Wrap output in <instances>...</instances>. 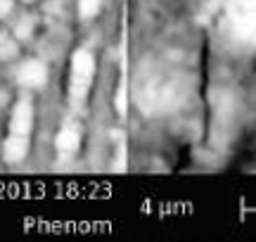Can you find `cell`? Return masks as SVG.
<instances>
[{"label": "cell", "instance_id": "1", "mask_svg": "<svg viewBox=\"0 0 256 242\" xmlns=\"http://www.w3.org/2000/svg\"><path fill=\"white\" fill-rule=\"evenodd\" d=\"M17 2H24V5H31V2H38V0H17Z\"/></svg>", "mask_w": 256, "mask_h": 242}, {"label": "cell", "instance_id": "2", "mask_svg": "<svg viewBox=\"0 0 256 242\" xmlns=\"http://www.w3.org/2000/svg\"><path fill=\"white\" fill-rule=\"evenodd\" d=\"M247 55H256V52H247Z\"/></svg>", "mask_w": 256, "mask_h": 242}]
</instances>
